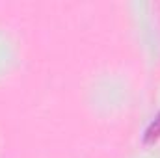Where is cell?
I'll return each mask as SVG.
<instances>
[{
    "instance_id": "6da1fadb",
    "label": "cell",
    "mask_w": 160,
    "mask_h": 158,
    "mask_svg": "<svg viewBox=\"0 0 160 158\" xmlns=\"http://www.w3.org/2000/svg\"><path fill=\"white\" fill-rule=\"evenodd\" d=\"M160 138V114L155 117V121L145 130V141H155Z\"/></svg>"
}]
</instances>
